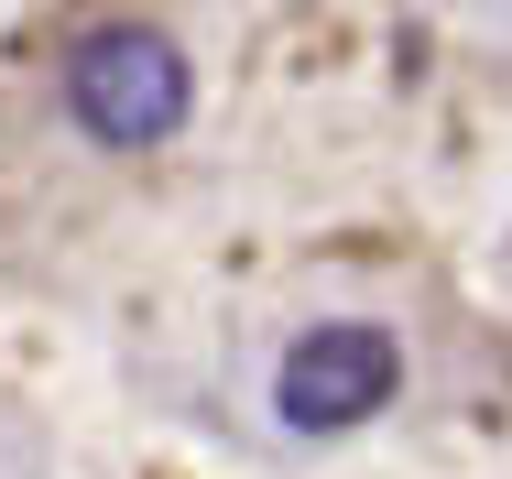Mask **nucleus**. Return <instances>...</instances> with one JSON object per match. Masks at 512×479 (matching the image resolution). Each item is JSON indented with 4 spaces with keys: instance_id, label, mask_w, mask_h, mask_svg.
Listing matches in <instances>:
<instances>
[{
    "instance_id": "2",
    "label": "nucleus",
    "mask_w": 512,
    "mask_h": 479,
    "mask_svg": "<svg viewBox=\"0 0 512 479\" xmlns=\"http://www.w3.org/2000/svg\"><path fill=\"white\" fill-rule=\"evenodd\" d=\"M393 392H404V349H393V327H371V316H327V327H306V338L284 349V371H273V414H284L295 436H360Z\"/></svg>"
},
{
    "instance_id": "1",
    "label": "nucleus",
    "mask_w": 512,
    "mask_h": 479,
    "mask_svg": "<svg viewBox=\"0 0 512 479\" xmlns=\"http://www.w3.org/2000/svg\"><path fill=\"white\" fill-rule=\"evenodd\" d=\"M66 109H77L88 142L142 153V142H164V131L197 109V77H186L175 33H153V22H99V33H77V55H66Z\"/></svg>"
}]
</instances>
